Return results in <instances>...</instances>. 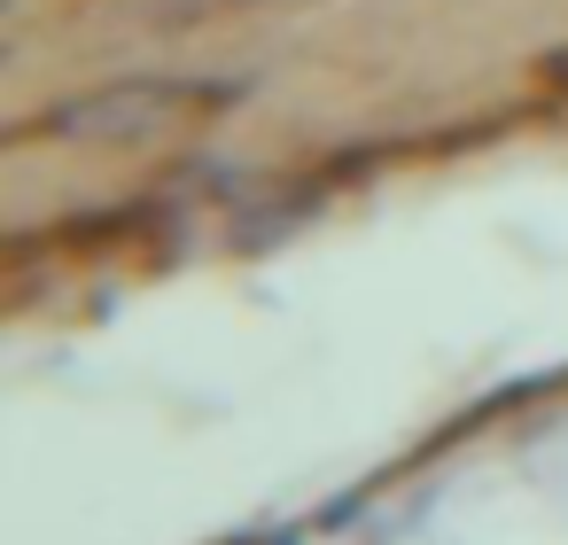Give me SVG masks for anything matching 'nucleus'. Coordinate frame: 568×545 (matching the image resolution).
<instances>
[{
    "instance_id": "nucleus-1",
    "label": "nucleus",
    "mask_w": 568,
    "mask_h": 545,
    "mask_svg": "<svg viewBox=\"0 0 568 545\" xmlns=\"http://www.w3.org/2000/svg\"><path fill=\"white\" fill-rule=\"evenodd\" d=\"M234 94L226 87H187V79H125V87H87L71 102H48L40 118L17 125V141H63V149H149L172 141L203 118H219Z\"/></svg>"
},
{
    "instance_id": "nucleus-2",
    "label": "nucleus",
    "mask_w": 568,
    "mask_h": 545,
    "mask_svg": "<svg viewBox=\"0 0 568 545\" xmlns=\"http://www.w3.org/2000/svg\"><path fill=\"white\" fill-rule=\"evenodd\" d=\"M172 9H211V0H172Z\"/></svg>"
}]
</instances>
